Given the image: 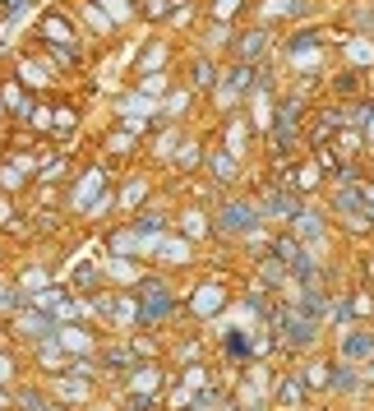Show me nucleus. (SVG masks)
I'll list each match as a JSON object with an SVG mask.
<instances>
[{
	"mask_svg": "<svg viewBox=\"0 0 374 411\" xmlns=\"http://www.w3.org/2000/svg\"><path fill=\"white\" fill-rule=\"evenodd\" d=\"M342 351H346V356H365V351H374V342L365 333H356V337H346V342H342Z\"/></svg>",
	"mask_w": 374,
	"mask_h": 411,
	"instance_id": "39448f33",
	"label": "nucleus"
},
{
	"mask_svg": "<svg viewBox=\"0 0 374 411\" xmlns=\"http://www.w3.org/2000/svg\"><path fill=\"white\" fill-rule=\"evenodd\" d=\"M213 79H218V74H213V65H194V83H199V88H203V83H213Z\"/></svg>",
	"mask_w": 374,
	"mask_h": 411,
	"instance_id": "423d86ee",
	"label": "nucleus"
},
{
	"mask_svg": "<svg viewBox=\"0 0 374 411\" xmlns=\"http://www.w3.org/2000/svg\"><path fill=\"white\" fill-rule=\"evenodd\" d=\"M143 14H148V19H162V14H167V0H148V5H143Z\"/></svg>",
	"mask_w": 374,
	"mask_h": 411,
	"instance_id": "0eeeda50",
	"label": "nucleus"
},
{
	"mask_svg": "<svg viewBox=\"0 0 374 411\" xmlns=\"http://www.w3.org/2000/svg\"><path fill=\"white\" fill-rule=\"evenodd\" d=\"M167 291H162V282H148V314H162V310H167Z\"/></svg>",
	"mask_w": 374,
	"mask_h": 411,
	"instance_id": "20e7f679",
	"label": "nucleus"
},
{
	"mask_svg": "<svg viewBox=\"0 0 374 411\" xmlns=\"http://www.w3.org/2000/svg\"><path fill=\"white\" fill-rule=\"evenodd\" d=\"M5 374H10V370H5V361H0V379H5Z\"/></svg>",
	"mask_w": 374,
	"mask_h": 411,
	"instance_id": "1a4fd4ad",
	"label": "nucleus"
},
{
	"mask_svg": "<svg viewBox=\"0 0 374 411\" xmlns=\"http://www.w3.org/2000/svg\"><path fill=\"white\" fill-rule=\"evenodd\" d=\"M194 310H199V314H218V310H222V287H199Z\"/></svg>",
	"mask_w": 374,
	"mask_h": 411,
	"instance_id": "7ed1b4c3",
	"label": "nucleus"
},
{
	"mask_svg": "<svg viewBox=\"0 0 374 411\" xmlns=\"http://www.w3.org/2000/svg\"><path fill=\"white\" fill-rule=\"evenodd\" d=\"M42 32H47V42H61V46L74 42V32H70V23H65L61 14H47V19H42Z\"/></svg>",
	"mask_w": 374,
	"mask_h": 411,
	"instance_id": "f03ea898",
	"label": "nucleus"
},
{
	"mask_svg": "<svg viewBox=\"0 0 374 411\" xmlns=\"http://www.w3.org/2000/svg\"><path fill=\"white\" fill-rule=\"evenodd\" d=\"M254 208H249V203H227V208H222V227L227 231H249L254 227Z\"/></svg>",
	"mask_w": 374,
	"mask_h": 411,
	"instance_id": "f257e3e1",
	"label": "nucleus"
},
{
	"mask_svg": "<svg viewBox=\"0 0 374 411\" xmlns=\"http://www.w3.org/2000/svg\"><path fill=\"white\" fill-rule=\"evenodd\" d=\"M185 231H189V236H199V231H203V217L189 213V217H185Z\"/></svg>",
	"mask_w": 374,
	"mask_h": 411,
	"instance_id": "6e6552de",
	"label": "nucleus"
}]
</instances>
